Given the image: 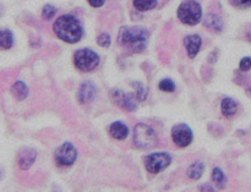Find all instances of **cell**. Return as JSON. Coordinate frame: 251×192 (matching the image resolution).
Wrapping results in <instances>:
<instances>
[{"mask_svg": "<svg viewBox=\"0 0 251 192\" xmlns=\"http://www.w3.org/2000/svg\"><path fill=\"white\" fill-rule=\"evenodd\" d=\"M74 64L82 72H90V71H93L100 65V56L96 51L83 48L75 53Z\"/></svg>", "mask_w": 251, "mask_h": 192, "instance_id": "5b68a950", "label": "cell"}, {"mask_svg": "<svg viewBox=\"0 0 251 192\" xmlns=\"http://www.w3.org/2000/svg\"><path fill=\"white\" fill-rule=\"evenodd\" d=\"M203 170H205V166H203L202 162H194V163L189 167L188 176L191 180H199V179L202 176Z\"/></svg>", "mask_w": 251, "mask_h": 192, "instance_id": "e0dca14e", "label": "cell"}, {"mask_svg": "<svg viewBox=\"0 0 251 192\" xmlns=\"http://www.w3.org/2000/svg\"><path fill=\"white\" fill-rule=\"evenodd\" d=\"M203 24H205L207 28L212 29V31H216V32L223 31V20L221 19L218 15L208 14L207 16H206Z\"/></svg>", "mask_w": 251, "mask_h": 192, "instance_id": "2e32d148", "label": "cell"}, {"mask_svg": "<svg viewBox=\"0 0 251 192\" xmlns=\"http://www.w3.org/2000/svg\"><path fill=\"white\" fill-rule=\"evenodd\" d=\"M201 44H202V39L199 34H190V36H186L184 38V46H185L186 51H188L189 58H196V55L200 51Z\"/></svg>", "mask_w": 251, "mask_h": 192, "instance_id": "8fae6325", "label": "cell"}, {"mask_svg": "<svg viewBox=\"0 0 251 192\" xmlns=\"http://www.w3.org/2000/svg\"><path fill=\"white\" fill-rule=\"evenodd\" d=\"M235 5L239 7H250L251 0H234Z\"/></svg>", "mask_w": 251, "mask_h": 192, "instance_id": "484cf974", "label": "cell"}, {"mask_svg": "<svg viewBox=\"0 0 251 192\" xmlns=\"http://www.w3.org/2000/svg\"><path fill=\"white\" fill-rule=\"evenodd\" d=\"M249 95L251 96V88H250V90H249Z\"/></svg>", "mask_w": 251, "mask_h": 192, "instance_id": "f546056e", "label": "cell"}, {"mask_svg": "<svg viewBox=\"0 0 251 192\" xmlns=\"http://www.w3.org/2000/svg\"><path fill=\"white\" fill-rule=\"evenodd\" d=\"M110 97L114 104L126 112H135L137 109V97L132 93H125L122 90H113Z\"/></svg>", "mask_w": 251, "mask_h": 192, "instance_id": "ba28073f", "label": "cell"}, {"mask_svg": "<svg viewBox=\"0 0 251 192\" xmlns=\"http://www.w3.org/2000/svg\"><path fill=\"white\" fill-rule=\"evenodd\" d=\"M134 1L135 9L139 11H147V10H152L157 6L158 1L157 0H132Z\"/></svg>", "mask_w": 251, "mask_h": 192, "instance_id": "ffe728a7", "label": "cell"}, {"mask_svg": "<svg viewBox=\"0 0 251 192\" xmlns=\"http://www.w3.org/2000/svg\"><path fill=\"white\" fill-rule=\"evenodd\" d=\"M54 158H55L56 166L70 167L77 159V149L71 142H65L56 149Z\"/></svg>", "mask_w": 251, "mask_h": 192, "instance_id": "52a82bcc", "label": "cell"}, {"mask_svg": "<svg viewBox=\"0 0 251 192\" xmlns=\"http://www.w3.org/2000/svg\"><path fill=\"white\" fill-rule=\"evenodd\" d=\"M199 190L200 191H215V189H213L211 185H201L200 188H199Z\"/></svg>", "mask_w": 251, "mask_h": 192, "instance_id": "f1b7e54d", "label": "cell"}, {"mask_svg": "<svg viewBox=\"0 0 251 192\" xmlns=\"http://www.w3.org/2000/svg\"><path fill=\"white\" fill-rule=\"evenodd\" d=\"M134 144L137 148H152L157 144L156 132L149 125L137 124L134 129Z\"/></svg>", "mask_w": 251, "mask_h": 192, "instance_id": "277c9868", "label": "cell"}, {"mask_svg": "<svg viewBox=\"0 0 251 192\" xmlns=\"http://www.w3.org/2000/svg\"><path fill=\"white\" fill-rule=\"evenodd\" d=\"M239 69L242 71H249L251 69V58L250 56H245L240 60L239 64Z\"/></svg>", "mask_w": 251, "mask_h": 192, "instance_id": "d4e9b609", "label": "cell"}, {"mask_svg": "<svg viewBox=\"0 0 251 192\" xmlns=\"http://www.w3.org/2000/svg\"><path fill=\"white\" fill-rule=\"evenodd\" d=\"M109 132L113 139L115 140H125L129 136V127L122 121H115L110 125Z\"/></svg>", "mask_w": 251, "mask_h": 192, "instance_id": "4fadbf2b", "label": "cell"}, {"mask_svg": "<svg viewBox=\"0 0 251 192\" xmlns=\"http://www.w3.org/2000/svg\"><path fill=\"white\" fill-rule=\"evenodd\" d=\"M55 36L66 43L75 44L81 41L83 36V28L80 21L73 15H63L53 24Z\"/></svg>", "mask_w": 251, "mask_h": 192, "instance_id": "7a4b0ae2", "label": "cell"}, {"mask_svg": "<svg viewBox=\"0 0 251 192\" xmlns=\"http://www.w3.org/2000/svg\"><path fill=\"white\" fill-rule=\"evenodd\" d=\"M149 31L141 26H124L118 34V43L120 47L131 53H141L147 48Z\"/></svg>", "mask_w": 251, "mask_h": 192, "instance_id": "6da1fadb", "label": "cell"}, {"mask_svg": "<svg viewBox=\"0 0 251 192\" xmlns=\"http://www.w3.org/2000/svg\"><path fill=\"white\" fill-rule=\"evenodd\" d=\"M97 92L98 90L95 83H92L91 81H85L83 83H81L77 91V100L83 105L91 104L97 97Z\"/></svg>", "mask_w": 251, "mask_h": 192, "instance_id": "30bf717a", "label": "cell"}, {"mask_svg": "<svg viewBox=\"0 0 251 192\" xmlns=\"http://www.w3.org/2000/svg\"><path fill=\"white\" fill-rule=\"evenodd\" d=\"M37 158V152L32 148H24L17 157V164L22 170H27L32 167Z\"/></svg>", "mask_w": 251, "mask_h": 192, "instance_id": "7c38bea8", "label": "cell"}, {"mask_svg": "<svg viewBox=\"0 0 251 192\" xmlns=\"http://www.w3.org/2000/svg\"><path fill=\"white\" fill-rule=\"evenodd\" d=\"M212 180L213 183L216 184V186H217L218 189H221V190H223V189L226 188V184H227V178H226L225 173H223V170L221 168H215L212 170Z\"/></svg>", "mask_w": 251, "mask_h": 192, "instance_id": "d6986e66", "label": "cell"}, {"mask_svg": "<svg viewBox=\"0 0 251 192\" xmlns=\"http://www.w3.org/2000/svg\"><path fill=\"white\" fill-rule=\"evenodd\" d=\"M132 87L136 90V97L140 102H144L146 99L147 95H149V91L144 87V85H141L140 82H132Z\"/></svg>", "mask_w": 251, "mask_h": 192, "instance_id": "44dd1931", "label": "cell"}, {"mask_svg": "<svg viewBox=\"0 0 251 192\" xmlns=\"http://www.w3.org/2000/svg\"><path fill=\"white\" fill-rule=\"evenodd\" d=\"M14 46V36H12V32L9 29H2L0 32V48L2 50H7V49H11Z\"/></svg>", "mask_w": 251, "mask_h": 192, "instance_id": "ac0fdd59", "label": "cell"}, {"mask_svg": "<svg viewBox=\"0 0 251 192\" xmlns=\"http://www.w3.org/2000/svg\"><path fill=\"white\" fill-rule=\"evenodd\" d=\"M178 17L183 24L195 26L202 17L201 5L196 0H184L178 9Z\"/></svg>", "mask_w": 251, "mask_h": 192, "instance_id": "3957f363", "label": "cell"}, {"mask_svg": "<svg viewBox=\"0 0 251 192\" xmlns=\"http://www.w3.org/2000/svg\"><path fill=\"white\" fill-rule=\"evenodd\" d=\"M172 164V156L167 152H156L145 158V168L151 174H159Z\"/></svg>", "mask_w": 251, "mask_h": 192, "instance_id": "8992f818", "label": "cell"}, {"mask_svg": "<svg viewBox=\"0 0 251 192\" xmlns=\"http://www.w3.org/2000/svg\"><path fill=\"white\" fill-rule=\"evenodd\" d=\"M88 2L92 7H100L104 4V0H88Z\"/></svg>", "mask_w": 251, "mask_h": 192, "instance_id": "4316f807", "label": "cell"}, {"mask_svg": "<svg viewBox=\"0 0 251 192\" xmlns=\"http://www.w3.org/2000/svg\"><path fill=\"white\" fill-rule=\"evenodd\" d=\"M158 87L159 90L163 91V92L172 93L176 91V83H174L171 78H164V80H162L161 82H159Z\"/></svg>", "mask_w": 251, "mask_h": 192, "instance_id": "7402d4cb", "label": "cell"}, {"mask_svg": "<svg viewBox=\"0 0 251 192\" xmlns=\"http://www.w3.org/2000/svg\"><path fill=\"white\" fill-rule=\"evenodd\" d=\"M217 55H218L217 50H213L212 53H211L210 58H208V60H210L211 64H213V63H216V61H217Z\"/></svg>", "mask_w": 251, "mask_h": 192, "instance_id": "83f0119b", "label": "cell"}, {"mask_svg": "<svg viewBox=\"0 0 251 192\" xmlns=\"http://www.w3.org/2000/svg\"><path fill=\"white\" fill-rule=\"evenodd\" d=\"M221 110L222 114L228 119H232L238 112V103L233 98H225L221 104Z\"/></svg>", "mask_w": 251, "mask_h": 192, "instance_id": "5bb4252c", "label": "cell"}, {"mask_svg": "<svg viewBox=\"0 0 251 192\" xmlns=\"http://www.w3.org/2000/svg\"><path fill=\"white\" fill-rule=\"evenodd\" d=\"M11 95L16 100H25L28 96V87L22 81H16L11 87Z\"/></svg>", "mask_w": 251, "mask_h": 192, "instance_id": "9a60e30c", "label": "cell"}, {"mask_svg": "<svg viewBox=\"0 0 251 192\" xmlns=\"http://www.w3.org/2000/svg\"><path fill=\"white\" fill-rule=\"evenodd\" d=\"M193 131H191L190 126H188L186 124L174 125L172 129V140L180 148L188 147L193 142Z\"/></svg>", "mask_w": 251, "mask_h": 192, "instance_id": "9c48e42d", "label": "cell"}, {"mask_svg": "<svg viewBox=\"0 0 251 192\" xmlns=\"http://www.w3.org/2000/svg\"><path fill=\"white\" fill-rule=\"evenodd\" d=\"M56 14V7L51 4H47L46 6L42 10V16L44 20H50L53 19L54 15Z\"/></svg>", "mask_w": 251, "mask_h": 192, "instance_id": "603a6c76", "label": "cell"}, {"mask_svg": "<svg viewBox=\"0 0 251 192\" xmlns=\"http://www.w3.org/2000/svg\"><path fill=\"white\" fill-rule=\"evenodd\" d=\"M110 36L108 33H100V36L97 37V43L98 46L102 47V48H108L110 46Z\"/></svg>", "mask_w": 251, "mask_h": 192, "instance_id": "cb8c5ba5", "label": "cell"}]
</instances>
